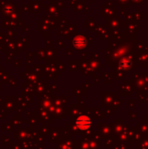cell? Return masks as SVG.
Here are the masks:
<instances>
[{"mask_svg":"<svg viewBox=\"0 0 148 149\" xmlns=\"http://www.w3.org/2000/svg\"><path fill=\"white\" fill-rule=\"evenodd\" d=\"M90 125V120L86 117H81L77 120V126L81 127V129H85Z\"/></svg>","mask_w":148,"mask_h":149,"instance_id":"1","label":"cell"}]
</instances>
